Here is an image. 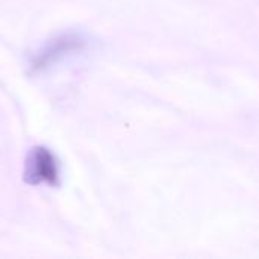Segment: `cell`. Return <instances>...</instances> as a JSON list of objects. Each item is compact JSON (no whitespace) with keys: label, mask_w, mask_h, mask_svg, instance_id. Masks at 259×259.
Wrapping results in <instances>:
<instances>
[{"label":"cell","mask_w":259,"mask_h":259,"mask_svg":"<svg viewBox=\"0 0 259 259\" xmlns=\"http://www.w3.org/2000/svg\"><path fill=\"white\" fill-rule=\"evenodd\" d=\"M24 181L29 185L58 187L59 164L49 149L36 146L29 152L24 167Z\"/></svg>","instance_id":"1"},{"label":"cell","mask_w":259,"mask_h":259,"mask_svg":"<svg viewBox=\"0 0 259 259\" xmlns=\"http://www.w3.org/2000/svg\"><path fill=\"white\" fill-rule=\"evenodd\" d=\"M77 39L73 38V36H68V38H59L58 41L52 42L46 52L39 53V56L36 58V67H46L49 62H52L53 59H56L58 56H62L64 53L73 50L77 47Z\"/></svg>","instance_id":"2"}]
</instances>
